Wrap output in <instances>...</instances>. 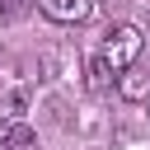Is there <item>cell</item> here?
I'll return each instance as SVG.
<instances>
[{"mask_svg": "<svg viewBox=\"0 0 150 150\" xmlns=\"http://www.w3.org/2000/svg\"><path fill=\"white\" fill-rule=\"evenodd\" d=\"M141 52H145V33H141L136 23H112V28L103 33V47H98V56H103V66H108L112 75H122L127 66H136Z\"/></svg>", "mask_w": 150, "mask_h": 150, "instance_id": "6da1fadb", "label": "cell"}, {"mask_svg": "<svg viewBox=\"0 0 150 150\" xmlns=\"http://www.w3.org/2000/svg\"><path fill=\"white\" fill-rule=\"evenodd\" d=\"M38 9H42L52 23H66V28L94 19V0H38Z\"/></svg>", "mask_w": 150, "mask_h": 150, "instance_id": "7a4b0ae2", "label": "cell"}, {"mask_svg": "<svg viewBox=\"0 0 150 150\" xmlns=\"http://www.w3.org/2000/svg\"><path fill=\"white\" fill-rule=\"evenodd\" d=\"M9 127H14V112H0V150H5V141H9Z\"/></svg>", "mask_w": 150, "mask_h": 150, "instance_id": "52a82bcc", "label": "cell"}, {"mask_svg": "<svg viewBox=\"0 0 150 150\" xmlns=\"http://www.w3.org/2000/svg\"><path fill=\"white\" fill-rule=\"evenodd\" d=\"M33 145H38V131H33V127H23V122H14V127H9L5 150H33Z\"/></svg>", "mask_w": 150, "mask_h": 150, "instance_id": "5b68a950", "label": "cell"}, {"mask_svg": "<svg viewBox=\"0 0 150 150\" xmlns=\"http://www.w3.org/2000/svg\"><path fill=\"white\" fill-rule=\"evenodd\" d=\"M117 94H122V98H131V103L150 98V75H145V70H136V66H127V70L117 75Z\"/></svg>", "mask_w": 150, "mask_h": 150, "instance_id": "3957f363", "label": "cell"}, {"mask_svg": "<svg viewBox=\"0 0 150 150\" xmlns=\"http://www.w3.org/2000/svg\"><path fill=\"white\" fill-rule=\"evenodd\" d=\"M112 80H117V75L103 66V56H94V61H89V89H94V94H108Z\"/></svg>", "mask_w": 150, "mask_h": 150, "instance_id": "277c9868", "label": "cell"}, {"mask_svg": "<svg viewBox=\"0 0 150 150\" xmlns=\"http://www.w3.org/2000/svg\"><path fill=\"white\" fill-rule=\"evenodd\" d=\"M23 5H28V0H0V23H14V19L23 14Z\"/></svg>", "mask_w": 150, "mask_h": 150, "instance_id": "8992f818", "label": "cell"}]
</instances>
